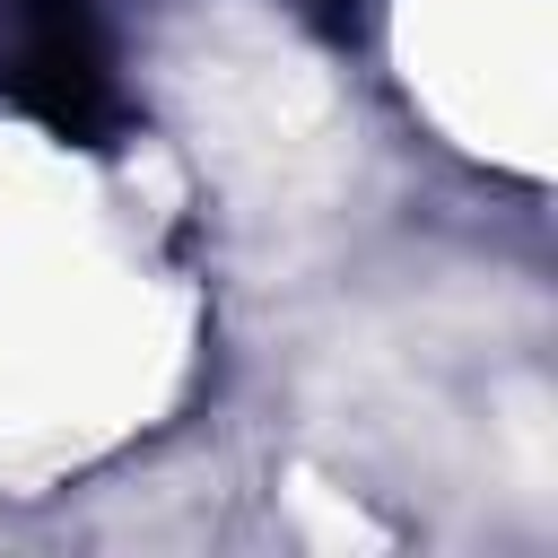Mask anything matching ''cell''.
<instances>
[{
  "label": "cell",
  "instance_id": "1",
  "mask_svg": "<svg viewBox=\"0 0 558 558\" xmlns=\"http://www.w3.org/2000/svg\"><path fill=\"white\" fill-rule=\"evenodd\" d=\"M9 44H0V96L44 122L52 140H113L122 87H113V44H105V0H0Z\"/></svg>",
  "mask_w": 558,
  "mask_h": 558
},
{
  "label": "cell",
  "instance_id": "2",
  "mask_svg": "<svg viewBox=\"0 0 558 558\" xmlns=\"http://www.w3.org/2000/svg\"><path fill=\"white\" fill-rule=\"evenodd\" d=\"M305 9H314L323 26H349V17H357V0H305Z\"/></svg>",
  "mask_w": 558,
  "mask_h": 558
}]
</instances>
